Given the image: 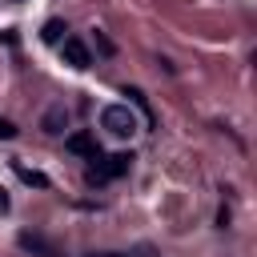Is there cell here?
<instances>
[{"label":"cell","mask_w":257,"mask_h":257,"mask_svg":"<svg viewBox=\"0 0 257 257\" xmlns=\"http://www.w3.org/2000/svg\"><path fill=\"white\" fill-rule=\"evenodd\" d=\"M64 32H68V28H64V20H48V24H44V32H40V36H44V40H48V44H60V36H64Z\"/></svg>","instance_id":"cell-6"},{"label":"cell","mask_w":257,"mask_h":257,"mask_svg":"<svg viewBox=\"0 0 257 257\" xmlns=\"http://www.w3.org/2000/svg\"><path fill=\"white\" fill-rule=\"evenodd\" d=\"M60 56H64V64H68V68H88V48H84L76 36H64Z\"/></svg>","instance_id":"cell-3"},{"label":"cell","mask_w":257,"mask_h":257,"mask_svg":"<svg viewBox=\"0 0 257 257\" xmlns=\"http://www.w3.org/2000/svg\"><path fill=\"white\" fill-rule=\"evenodd\" d=\"M16 173H20V181H24V185H36V189H48V177H44L40 169H28V165H16Z\"/></svg>","instance_id":"cell-5"},{"label":"cell","mask_w":257,"mask_h":257,"mask_svg":"<svg viewBox=\"0 0 257 257\" xmlns=\"http://www.w3.org/2000/svg\"><path fill=\"white\" fill-rule=\"evenodd\" d=\"M100 165H92L88 169V181L92 185H104V181H112V177H124L128 173V165H133V153H112V157H96Z\"/></svg>","instance_id":"cell-1"},{"label":"cell","mask_w":257,"mask_h":257,"mask_svg":"<svg viewBox=\"0 0 257 257\" xmlns=\"http://www.w3.org/2000/svg\"><path fill=\"white\" fill-rule=\"evenodd\" d=\"M133 257H157V249H153V245H137V249H133Z\"/></svg>","instance_id":"cell-8"},{"label":"cell","mask_w":257,"mask_h":257,"mask_svg":"<svg viewBox=\"0 0 257 257\" xmlns=\"http://www.w3.org/2000/svg\"><path fill=\"white\" fill-rule=\"evenodd\" d=\"M100 257H120V253H100Z\"/></svg>","instance_id":"cell-11"},{"label":"cell","mask_w":257,"mask_h":257,"mask_svg":"<svg viewBox=\"0 0 257 257\" xmlns=\"http://www.w3.org/2000/svg\"><path fill=\"white\" fill-rule=\"evenodd\" d=\"M64 145H68V153H76V157H88V161H96V157H100V149H96V137H92V133H72Z\"/></svg>","instance_id":"cell-4"},{"label":"cell","mask_w":257,"mask_h":257,"mask_svg":"<svg viewBox=\"0 0 257 257\" xmlns=\"http://www.w3.org/2000/svg\"><path fill=\"white\" fill-rule=\"evenodd\" d=\"M100 124L112 133V137H133L137 133V116L128 112V104H108L100 112Z\"/></svg>","instance_id":"cell-2"},{"label":"cell","mask_w":257,"mask_h":257,"mask_svg":"<svg viewBox=\"0 0 257 257\" xmlns=\"http://www.w3.org/2000/svg\"><path fill=\"white\" fill-rule=\"evenodd\" d=\"M16 4H24V0H16Z\"/></svg>","instance_id":"cell-12"},{"label":"cell","mask_w":257,"mask_h":257,"mask_svg":"<svg viewBox=\"0 0 257 257\" xmlns=\"http://www.w3.org/2000/svg\"><path fill=\"white\" fill-rule=\"evenodd\" d=\"M0 213H8V193L0 189Z\"/></svg>","instance_id":"cell-10"},{"label":"cell","mask_w":257,"mask_h":257,"mask_svg":"<svg viewBox=\"0 0 257 257\" xmlns=\"http://www.w3.org/2000/svg\"><path fill=\"white\" fill-rule=\"evenodd\" d=\"M60 124H64V108H48L44 112V133H60Z\"/></svg>","instance_id":"cell-7"},{"label":"cell","mask_w":257,"mask_h":257,"mask_svg":"<svg viewBox=\"0 0 257 257\" xmlns=\"http://www.w3.org/2000/svg\"><path fill=\"white\" fill-rule=\"evenodd\" d=\"M0 137L8 141V137H16V124H8V120H0Z\"/></svg>","instance_id":"cell-9"}]
</instances>
